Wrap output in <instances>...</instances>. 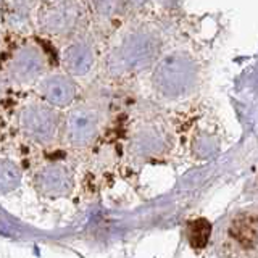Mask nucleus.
I'll return each mask as SVG.
<instances>
[{
	"label": "nucleus",
	"instance_id": "f257e3e1",
	"mask_svg": "<svg viewBox=\"0 0 258 258\" xmlns=\"http://www.w3.org/2000/svg\"><path fill=\"white\" fill-rule=\"evenodd\" d=\"M210 231H212V226L207 220H196L190 224V244L196 248H204L205 244L208 242L210 237Z\"/></svg>",
	"mask_w": 258,
	"mask_h": 258
},
{
	"label": "nucleus",
	"instance_id": "f03ea898",
	"mask_svg": "<svg viewBox=\"0 0 258 258\" xmlns=\"http://www.w3.org/2000/svg\"><path fill=\"white\" fill-rule=\"evenodd\" d=\"M31 131H34L39 136H45L50 133L52 129V121L44 111H34L29 118V126Z\"/></svg>",
	"mask_w": 258,
	"mask_h": 258
},
{
	"label": "nucleus",
	"instance_id": "7ed1b4c3",
	"mask_svg": "<svg viewBox=\"0 0 258 258\" xmlns=\"http://www.w3.org/2000/svg\"><path fill=\"white\" fill-rule=\"evenodd\" d=\"M68 63L73 70L76 71H86L89 63H91V58H89V53L81 47H75L73 50L70 52L68 56Z\"/></svg>",
	"mask_w": 258,
	"mask_h": 258
},
{
	"label": "nucleus",
	"instance_id": "20e7f679",
	"mask_svg": "<svg viewBox=\"0 0 258 258\" xmlns=\"http://www.w3.org/2000/svg\"><path fill=\"white\" fill-rule=\"evenodd\" d=\"M42 182L44 185L52 192H58L63 190L64 187V174L58 169H50L42 176Z\"/></svg>",
	"mask_w": 258,
	"mask_h": 258
},
{
	"label": "nucleus",
	"instance_id": "39448f33",
	"mask_svg": "<svg viewBox=\"0 0 258 258\" xmlns=\"http://www.w3.org/2000/svg\"><path fill=\"white\" fill-rule=\"evenodd\" d=\"M50 97L56 103H67L71 97V87L61 79H56L50 84Z\"/></svg>",
	"mask_w": 258,
	"mask_h": 258
},
{
	"label": "nucleus",
	"instance_id": "423d86ee",
	"mask_svg": "<svg viewBox=\"0 0 258 258\" xmlns=\"http://www.w3.org/2000/svg\"><path fill=\"white\" fill-rule=\"evenodd\" d=\"M71 127L76 131V137H83L91 131V123H89V118L86 116H76L75 121L71 123Z\"/></svg>",
	"mask_w": 258,
	"mask_h": 258
},
{
	"label": "nucleus",
	"instance_id": "0eeeda50",
	"mask_svg": "<svg viewBox=\"0 0 258 258\" xmlns=\"http://www.w3.org/2000/svg\"><path fill=\"white\" fill-rule=\"evenodd\" d=\"M16 181H18V174H16L15 168H13V166H12V168H8V166L5 165L4 169H2V185H4V189H7V184H8V182H12V184L15 185Z\"/></svg>",
	"mask_w": 258,
	"mask_h": 258
}]
</instances>
